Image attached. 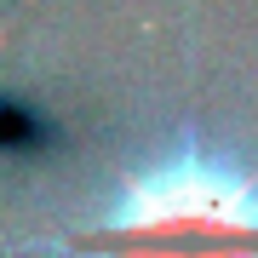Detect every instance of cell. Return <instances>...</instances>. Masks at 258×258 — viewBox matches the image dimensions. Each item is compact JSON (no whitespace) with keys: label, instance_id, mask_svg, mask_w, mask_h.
<instances>
[{"label":"cell","instance_id":"obj_1","mask_svg":"<svg viewBox=\"0 0 258 258\" xmlns=\"http://www.w3.org/2000/svg\"><path fill=\"white\" fill-rule=\"evenodd\" d=\"M40 258H258V155L184 115L86 212L18 235Z\"/></svg>","mask_w":258,"mask_h":258}]
</instances>
